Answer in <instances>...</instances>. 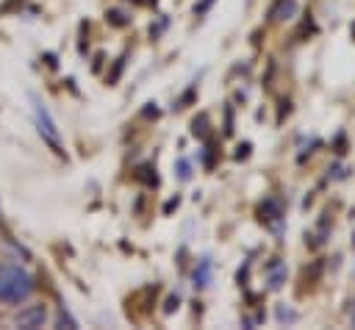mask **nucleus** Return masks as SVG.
Wrapping results in <instances>:
<instances>
[{"label":"nucleus","mask_w":355,"mask_h":330,"mask_svg":"<svg viewBox=\"0 0 355 330\" xmlns=\"http://www.w3.org/2000/svg\"><path fill=\"white\" fill-rule=\"evenodd\" d=\"M277 319H280V322H294L297 313H294L291 308H283V305H280V308H277Z\"/></svg>","instance_id":"10"},{"label":"nucleus","mask_w":355,"mask_h":330,"mask_svg":"<svg viewBox=\"0 0 355 330\" xmlns=\"http://www.w3.org/2000/svg\"><path fill=\"white\" fill-rule=\"evenodd\" d=\"M22 3H25V0H6V3L0 6V14H8V11H14V8L22 6Z\"/></svg>","instance_id":"13"},{"label":"nucleus","mask_w":355,"mask_h":330,"mask_svg":"<svg viewBox=\"0 0 355 330\" xmlns=\"http://www.w3.org/2000/svg\"><path fill=\"white\" fill-rule=\"evenodd\" d=\"M31 103H33V114H36V125H39V133H42V139L61 155L64 153V147H61V133H58V125H55V119H53V114H50V108L39 100V94H31Z\"/></svg>","instance_id":"2"},{"label":"nucleus","mask_w":355,"mask_h":330,"mask_svg":"<svg viewBox=\"0 0 355 330\" xmlns=\"http://www.w3.org/2000/svg\"><path fill=\"white\" fill-rule=\"evenodd\" d=\"M277 216H280V208H277V202L266 200V202L261 205V219H266V222H275Z\"/></svg>","instance_id":"6"},{"label":"nucleus","mask_w":355,"mask_h":330,"mask_svg":"<svg viewBox=\"0 0 355 330\" xmlns=\"http://www.w3.org/2000/svg\"><path fill=\"white\" fill-rule=\"evenodd\" d=\"M178 202H180V197H175V200H169V202H166V205H164V211H166V214H169V211H172V208H178Z\"/></svg>","instance_id":"16"},{"label":"nucleus","mask_w":355,"mask_h":330,"mask_svg":"<svg viewBox=\"0 0 355 330\" xmlns=\"http://www.w3.org/2000/svg\"><path fill=\"white\" fill-rule=\"evenodd\" d=\"M208 280H211V261L202 258L200 266L194 269V286H208Z\"/></svg>","instance_id":"5"},{"label":"nucleus","mask_w":355,"mask_h":330,"mask_svg":"<svg viewBox=\"0 0 355 330\" xmlns=\"http://www.w3.org/2000/svg\"><path fill=\"white\" fill-rule=\"evenodd\" d=\"M191 133H194V136H205V133H208V116H205V114H200V116L191 122Z\"/></svg>","instance_id":"7"},{"label":"nucleus","mask_w":355,"mask_h":330,"mask_svg":"<svg viewBox=\"0 0 355 330\" xmlns=\"http://www.w3.org/2000/svg\"><path fill=\"white\" fill-rule=\"evenodd\" d=\"M349 33H352V39H355V25H352V31H349Z\"/></svg>","instance_id":"18"},{"label":"nucleus","mask_w":355,"mask_h":330,"mask_svg":"<svg viewBox=\"0 0 355 330\" xmlns=\"http://www.w3.org/2000/svg\"><path fill=\"white\" fill-rule=\"evenodd\" d=\"M122 67H125V58H119V61L114 64V72L108 75V83H116V80H119V72H122Z\"/></svg>","instance_id":"12"},{"label":"nucleus","mask_w":355,"mask_h":330,"mask_svg":"<svg viewBox=\"0 0 355 330\" xmlns=\"http://www.w3.org/2000/svg\"><path fill=\"white\" fill-rule=\"evenodd\" d=\"M44 319H47V308L44 305H28V308H22L14 316V324L17 327H25V330H36V327L44 324Z\"/></svg>","instance_id":"3"},{"label":"nucleus","mask_w":355,"mask_h":330,"mask_svg":"<svg viewBox=\"0 0 355 330\" xmlns=\"http://www.w3.org/2000/svg\"><path fill=\"white\" fill-rule=\"evenodd\" d=\"M105 19H108L111 25H116V28H122V25H128V17H125L122 11H116V8H111V11L105 14Z\"/></svg>","instance_id":"8"},{"label":"nucleus","mask_w":355,"mask_h":330,"mask_svg":"<svg viewBox=\"0 0 355 330\" xmlns=\"http://www.w3.org/2000/svg\"><path fill=\"white\" fill-rule=\"evenodd\" d=\"M139 177H141L144 183H153V186L158 183V177H155V166H141V169H139Z\"/></svg>","instance_id":"9"},{"label":"nucleus","mask_w":355,"mask_h":330,"mask_svg":"<svg viewBox=\"0 0 355 330\" xmlns=\"http://www.w3.org/2000/svg\"><path fill=\"white\" fill-rule=\"evenodd\" d=\"M178 175H180V180H189V175H191V172H189V164H186V161H180V164H178Z\"/></svg>","instance_id":"14"},{"label":"nucleus","mask_w":355,"mask_h":330,"mask_svg":"<svg viewBox=\"0 0 355 330\" xmlns=\"http://www.w3.org/2000/svg\"><path fill=\"white\" fill-rule=\"evenodd\" d=\"M247 153H250V144H241L239 153H236V158H247Z\"/></svg>","instance_id":"15"},{"label":"nucleus","mask_w":355,"mask_h":330,"mask_svg":"<svg viewBox=\"0 0 355 330\" xmlns=\"http://www.w3.org/2000/svg\"><path fill=\"white\" fill-rule=\"evenodd\" d=\"M172 308H178V297H169V302H166V313H169Z\"/></svg>","instance_id":"17"},{"label":"nucleus","mask_w":355,"mask_h":330,"mask_svg":"<svg viewBox=\"0 0 355 330\" xmlns=\"http://www.w3.org/2000/svg\"><path fill=\"white\" fill-rule=\"evenodd\" d=\"M36 283L31 272L17 263H0V302H22L33 294Z\"/></svg>","instance_id":"1"},{"label":"nucleus","mask_w":355,"mask_h":330,"mask_svg":"<svg viewBox=\"0 0 355 330\" xmlns=\"http://www.w3.org/2000/svg\"><path fill=\"white\" fill-rule=\"evenodd\" d=\"M58 324H61V327H64V324H67V327H78V322H75V319H72V316H69L64 308L58 311Z\"/></svg>","instance_id":"11"},{"label":"nucleus","mask_w":355,"mask_h":330,"mask_svg":"<svg viewBox=\"0 0 355 330\" xmlns=\"http://www.w3.org/2000/svg\"><path fill=\"white\" fill-rule=\"evenodd\" d=\"M294 11H297V0H277L269 17H272V19H277V22H283V19H288Z\"/></svg>","instance_id":"4"}]
</instances>
